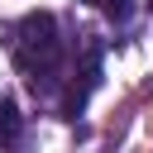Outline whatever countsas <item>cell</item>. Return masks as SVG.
I'll list each match as a JSON object with an SVG mask.
<instances>
[{
	"mask_svg": "<svg viewBox=\"0 0 153 153\" xmlns=\"http://www.w3.org/2000/svg\"><path fill=\"white\" fill-rule=\"evenodd\" d=\"M14 134H19V105L0 100V139H14Z\"/></svg>",
	"mask_w": 153,
	"mask_h": 153,
	"instance_id": "obj_2",
	"label": "cell"
},
{
	"mask_svg": "<svg viewBox=\"0 0 153 153\" xmlns=\"http://www.w3.org/2000/svg\"><path fill=\"white\" fill-rule=\"evenodd\" d=\"M14 53H19V67H24V72H33V81H38L43 72H53V67H57L62 43H57V24H53V14H48V10L24 14Z\"/></svg>",
	"mask_w": 153,
	"mask_h": 153,
	"instance_id": "obj_1",
	"label": "cell"
},
{
	"mask_svg": "<svg viewBox=\"0 0 153 153\" xmlns=\"http://www.w3.org/2000/svg\"><path fill=\"white\" fill-rule=\"evenodd\" d=\"M86 5H96V10H105L110 19H124V14H129V0H86Z\"/></svg>",
	"mask_w": 153,
	"mask_h": 153,
	"instance_id": "obj_3",
	"label": "cell"
}]
</instances>
